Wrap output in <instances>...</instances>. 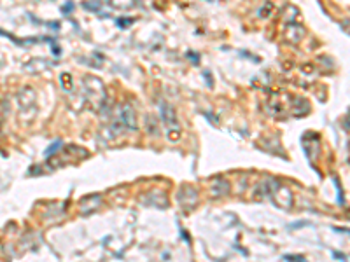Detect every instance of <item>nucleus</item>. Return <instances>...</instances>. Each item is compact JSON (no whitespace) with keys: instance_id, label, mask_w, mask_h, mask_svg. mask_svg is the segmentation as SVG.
<instances>
[{"instance_id":"1","label":"nucleus","mask_w":350,"mask_h":262,"mask_svg":"<svg viewBox=\"0 0 350 262\" xmlns=\"http://www.w3.org/2000/svg\"><path fill=\"white\" fill-rule=\"evenodd\" d=\"M119 117H121V123L125 124L126 130H137V123H135V110L130 103H125L121 107V112H119Z\"/></svg>"},{"instance_id":"2","label":"nucleus","mask_w":350,"mask_h":262,"mask_svg":"<svg viewBox=\"0 0 350 262\" xmlns=\"http://www.w3.org/2000/svg\"><path fill=\"white\" fill-rule=\"evenodd\" d=\"M160 112H161V119H163L165 126H168V128H179V124H177L175 110L172 109V105H168V103H161V105H160Z\"/></svg>"},{"instance_id":"3","label":"nucleus","mask_w":350,"mask_h":262,"mask_svg":"<svg viewBox=\"0 0 350 262\" xmlns=\"http://www.w3.org/2000/svg\"><path fill=\"white\" fill-rule=\"evenodd\" d=\"M60 79H61V84H65V88H67V89L72 88V79H70V75H68V74H63Z\"/></svg>"},{"instance_id":"4","label":"nucleus","mask_w":350,"mask_h":262,"mask_svg":"<svg viewBox=\"0 0 350 262\" xmlns=\"http://www.w3.org/2000/svg\"><path fill=\"white\" fill-rule=\"evenodd\" d=\"M58 147H61V142H55L51 147H49L48 150H46V156H53V154H55L56 150H58Z\"/></svg>"},{"instance_id":"5","label":"nucleus","mask_w":350,"mask_h":262,"mask_svg":"<svg viewBox=\"0 0 350 262\" xmlns=\"http://www.w3.org/2000/svg\"><path fill=\"white\" fill-rule=\"evenodd\" d=\"M284 259H298V260H303V257H299V255H284Z\"/></svg>"},{"instance_id":"6","label":"nucleus","mask_w":350,"mask_h":262,"mask_svg":"<svg viewBox=\"0 0 350 262\" xmlns=\"http://www.w3.org/2000/svg\"><path fill=\"white\" fill-rule=\"evenodd\" d=\"M72 11V4H67V6H65V14H68Z\"/></svg>"}]
</instances>
